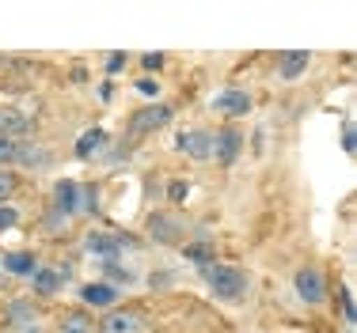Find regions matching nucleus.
<instances>
[{"mask_svg": "<svg viewBox=\"0 0 357 333\" xmlns=\"http://www.w3.org/2000/svg\"><path fill=\"white\" fill-rule=\"evenodd\" d=\"M202 277H206L209 292L225 303H240L248 295V273L236 269V266H225V261H209L202 266Z\"/></svg>", "mask_w": 357, "mask_h": 333, "instance_id": "obj_1", "label": "nucleus"}, {"mask_svg": "<svg viewBox=\"0 0 357 333\" xmlns=\"http://www.w3.org/2000/svg\"><path fill=\"white\" fill-rule=\"evenodd\" d=\"M172 114H175V110L167 106V102H152V106L133 110V114H130V122H126V129H130L133 136H149V133L164 129V125L172 122Z\"/></svg>", "mask_w": 357, "mask_h": 333, "instance_id": "obj_2", "label": "nucleus"}, {"mask_svg": "<svg viewBox=\"0 0 357 333\" xmlns=\"http://www.w3.org/2000/svg\"><path fill=\"white\" fill-rule=\"evenodd\" d=\"M293 288H296V300L308 303V307H319L327 300V280H323V273L316 266H301L293 277Z\"/></svg>", "mask_w": 357, "mask_h": 333, "instance_id": "obj_3", "label": "nucleus"}, {"mask_svg": "<svg viewBox=\"0 0 357 333\" xmlns=\"http://www.w3.org/2000/svg\"><path fill=\"white\" fill-rule=\"evenodd\" d=\"M96 333H144V318L133 307H110L103 318H99Z\"/></svg>", "mask_w": 357, "mask_h": 333, "instance_id": "obj_4", "label": "nucleus"}, {"mask_svg": "<svg viewBox=\"0 0 357 333\" xmlns=\"http://www.w3.org/2000/svg\"><path fill=\"white\" fill-rule=\"evenodd\" d=\"M213 110L217 114H225V117H248L251 114V95L243 88H228V91H220V95L213 99Z\"/></svg>", "mask_w": 357, "mask_h": 333, "instance_id": "obj_5", "label": "nucleus"}, {"mask_svg": "<svg viewBox=\"0 0 357 333\" xmlns=\"http://www.w3.org/2000/svg\"><path fill=\"white\" fill-rule=\"evenodd\" d=\"M178 152L190 159H213V133L209 129H190L178 136Z\"/></svg>", "mask_w": 357, "mask_h": 333, "instance_id": "obj_6", "label": "nucleus"}, {"mask_svg": "<svg viewBox=\"0 0 357 333\" xmlns=\"http://www.w3.org/2000/svg\"><path fill=\"white\" fill-rule=\"evenodd\" d=\"M240 148H243V136L228 125V129H220L213 133V156H217V163L220 167H232L236 163V156H240Z\"/></svg>", "mask_w": 357, "mask_h": 333, "instance_id": "obj_7", "label": "nucleus"}, {"mask_svg": "<svg viewBox=\"0 0 357 333\" xmlns=\"http://www.w3.org/2000/svg\"><path fill=\"white\" fill-rule=\"evenodd\" d=\"M80 300H84V307H99V311H110V307L118 303V288H110V284H84L80 288Z\"/></svg>", "mask_w": 357, "mask_h": 333, "instance_id": "obj_8", "label": "nucleus"}, {"mask_svg": "<svg viewBox=\"0 0 357 333\" xmlns=\"http://www.w3.org/2000/svg\"><path fill=\"white\" fill-rule=\"evenodd\" d=\"M31 284H35L38 295H57V288L65 284V273L61 269H50V266H35V273H31Z\"/></svg>", "mask_w": 357, "mask_h": 333, "instance_id": "obj_9", "label": "nucleus"}, {"mask_svg": "<svg viewBox=\"0 0 357 333\" xmlns=\"http://www.w3.org/2000/svg\"><path fill=\"white\" fill-rule=\"evenodd\" d=\"M308 65H312V54L308 49H289V54H282V80H301L304 72H308Z\"/></svg>", "mask_w": 357, "mask_h": 333, "instance_id": "obj_10", "label": "nucleus"}, {"mask_svg": "<svg viewBox=\"0 0 357 333\" xmlns=\"http://www.w3.org/2000/svg\"><path fill=\"white\" fill-rule=\"evenodd\" d=\"M54 333H96V318L88 311H65Z\"/></svg>", "mask_w": 357, "mask_h": 333, "instance_id": "obj_11", "label": "nucleus"}, {"mask_svg": "<svg viewBox=\"0 0 357 333\" xmlns=\"http://www.w3.org/2000/svg\"><path fill=\"white\" fill-rule=\"evenodd\" d=\"M27 129H31V117L27 114H20V110H12V106L0 110V133H4V136H15V140H20Z\"/></svg>", "mask_w": 357, "mask_h": 333, "instance_id": "obj_12", "label": "nucleus"}, {"mask_svg": "<svg viewBox=\"0 0 357 333\" xmlns=\"http://www.w3.org/2000/svg\"><path fill=\"white\" fill-rule=\"evenodd\" d=\"M76 193H80V186L73 182V178H65V182H57L54 197H57V209L61 212H76Z\"/></svg>", "mask_w": 357, "mask_h": 333, "instance_id": "obj_13", "label": "nucleus"}, {"mask_svg": "<svg viewBox=\"0 0 357 333\" xmlns=\"http://www.w3.org/2000/svg\"><path fill=\"white\" fill-rule=\"evenodd\" d=\"M84 246H88L91 254H99V258H114V250H118V238H110V235H99V232H91L88 238H84Z\"/></svg>", "mask_w": 357, "mask_h": 333, "instance_id": "obj_14", "label": "nucleus"}, {"mask_svg": "<svg viewBox=\"0 0 357 333\" xmlns=\"http://www.w3.org/2000/svg\"><path fill=\"white\" fill-rule=\"evenodd\" d=\"M15 163L42 167V163H50V152H46V148H38V144H23V140H20V159H15Z\"/></svg>", "mask_w": 357, "mask_h": 333, "instance_id": "obj_15", "label": "nucleus"}, {"mask_svg": "<svg viewBox=\"0 0 357 333\" xmlns=\"http://www.w3.org/2000/svg\"><path fill=\"white\" fill-rule=\"evenodd\" d=\"M15 159H20V140H15V136H4V133H0V170L15 167Z\"/></svg>", "mask_w": 357, "mask_h": 333, "instance_id": "obj_16", "label": "nucleus"}, {"mask_svg": "<svg viewBox=\"0 0 357 333\" xmlns=\"http://www.w3.org/2000/svg\"><path fill=\"white\" fill-rule=\"evenodd\" d=\"M103 136H107L103 129H91V133H84V140L76 144V152H80V156L88 159L91 152H99V148H103Z\"/></svg>", "mask_w": 357, "mask_h": 333, "instance_id": "obj_17", "label": "nucleus"}, {"mask_svg": "<svg viewBox=\"0 0 357 333\" xmlns=\"http://www.w3.org/2000/svg\"><path fill=\"white\" fill-rule=\"evenodd\" d=\"M15 190H20V178L12 174V170H0V204H8L15 197Z\"/></svg>", "mask_w": 357, "mask_h": 333, "instance_id": "obj_18", "label": "nucleus"}, {"mask_svg": "<svg viewBox=\"0 0 357 333\" xmlns=\"http://www.w3.org/2000/svg\"><path fill=\"white\" fill-rule=\"evenodd\" d=\"M4 266L12 273H35V258H31V254H8Z\"/></svg>", "mask_w": 357, "mask_h": 333, "instance_id": "obj_19", "label": "nucleus"}, {"mask_svg": "<svg viewBox=\"0 0 357 333\" xmlns=\"http://www.w3.org/2000/svg\"><path fill=\"white\" fill-rule=\"evenodd\" d=\"M156 227H160V238H164V243H175V238H178V235L172 232L175 224H172L167 216H152V232H156Z\"/></svg>", "mask_w": 357, "mask_h": 333, "instance_id": "obj_20", "label": "nucleus"}, {"mask_svg": "<svg viewBox=\"0 0 357 333\" xmlns=\"http://www.w3.org/2000/svg\"><path fill=\"white\" fill-rule=\"evenodd\" d=\"M15 224H20V212L12 204H0V232H12Z\"/></svg>", "mask_w": 357, "mask_h": 333, "instance_id": "obj_21", "label": "nucleus"}, {"mask_svg": "<svg viewBox=\"0 0 357 333\" xmlns=\"http://www.w3.org/2000/svg\"><path fill=\"white\" fill-rule=\"evenodd\" d=\"M144 68H149V72H152V68H164V57H160V54H144Z\"/></svg>", "mask_w": 357, "mask_h": 333, "instance_id": "obj_22", "label": "nucleus"}, {"mask_svg": "<svg viewBox=\"0 0 357 333\" xmlns=\"http://www.w3.org/2000/svg\"><path fill=\"white\" fill-rule=\"evenodd\" d=\"M183 193H186V186L183 182H172V201H183Z\"/></svg>", "mask_w": 357, "mask_h": 333, "instance_id": "obj_23", "label": "nucleus"}, {"mask_svg": "<svg viewBox=\"0 0 357 333\" xmlns=\"http://www.w3.org/2000/svg\"><path fill=\"white\" fill-rule=\"evenodd\" d=\"M23 333H42V330H38V326H27V330H23Z\"/></svg>", "mask_w": 357, "mask_h": 333, "instance_id": "obj_24", "label": "nucleus"}, {"mask_svg": "<svg viewBox=\"0 0 357 333\" xmlns=\"http://www.w3.org/2000/svg\"><path fill=\"white\" fill-rule=\"evenodd\" d=\"M346 333H354V330H346Z\"/></svg>", "mask_w": 357, "mask_h": 333, "instance_id": "obj_25", "label": "nucleus"}]
</instances>
